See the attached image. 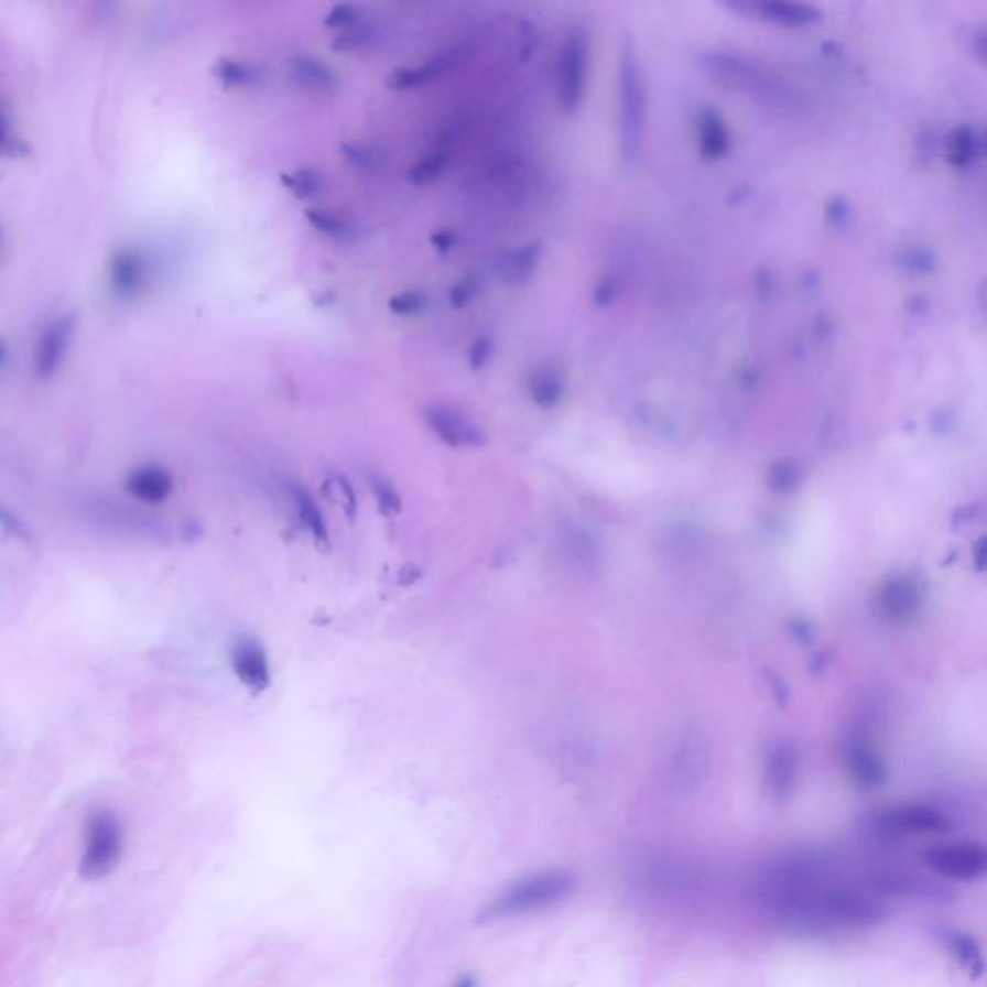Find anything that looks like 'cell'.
<instances>
[{"label":"cell","instance_id":"obj_8","mask_svg":"<svg viewBox=\"0 0 987 987\" xmlns=\"http://www.w3.org/2000/svg\"><path fill=\"white\" fill-rule=\"evenodd\" d=\"M424 419L431 431L447 446L477 447L486 444L485 432L478 429V424L455 409L432 408L426 411Z\"/></svg>","mask_w":987,"mask_h":987},{"label":"cell","instance_id":"obj_16","mask_svg":"<svg viewBox=\"0 0 987 987\" xmlns=\"http://www.w3.org/2000/svg\"><path fill=\"white\" fill-rule=\"evenodd\" d=\"M529 390L534 403L542 409H552L560 403L563 395V378L552 367H542L531 375Z\"/></svg>","mask_w":987,"mask_h":987},{"label":"cell","instance_id":"obj_11","mask_svg":"<svg viewBox=\"0 0 987 987\" xmlns=\"http://www.w3.org/2000/svg\"><path fill=\"white\" fill-rule=\"evenodd\" d=\"M110 288L120 297L138 295L147 280V262L135 249H120L108 264Z\"/></svg>","mask_w":987,"mask_h":987},{"label":"cell","instance_id":"obj_9","mask_svg":"<svg viewBox=\"0 0 987 987\" xmlns=\"http://www.w3.org/2000/svg\"><path fill=\"white\" fill-rule=\"evenodd\" d=\"M231 668L239 681L253 694L264 693L270 686L269 658L261 642L241 639L231 648Z\"/></svg>","mask_w":987,"mask_h":987},{"label":"cell","instance_id":"obj_12","mask_svg":"<svg viewBox=\"0 0 987 987\" xmlns=\"http://www.w3.org/2000/svg\"><path fill=\"white\" fill-rule=\"evenodd\" d=\"M74 332V321L69 316H61L54 323L46 326L45 332L41 334L37 344V354H35V367L41 377H51L54 375L69 346V338Z\"/></svg>","mask_w":987,"mask_h":987},{"label":"cell","instance_id":"obj_2","mask_svg":"<svg viewBox=\"0 0 987 987\" xmlns=\"http://www.w3.org/2000/svg\"><path fill=\"white\" fill-rule=\"evenodd\" d=\"M577 889V876L567 868L529 871L498 889L478 910L480 925L506 924L532 916L567 901Z\"/></svg>","mask_w":987,"mask_h":987},{"label":"cell","instance_id":"obj_22","mask_svg":"<svg viewBox=\"0 0 987 987\" xmlns=\"http://www.w3.org/2000/svg\"><path fill=\"white\" fill-rule=\"evenodd\" d=\"M10 143V122L7 115L0 110V151Z\"/></svg>","mask_w":987,"mask_h":987},{"label":"cell","instance_id":"obj_1","mask_svg":"<svg viewBox=\"0 0 987 987\" xmlns=\"http://www.w3.org/2000/svg\"><path fill=\"white\" fill-rule=\"evenodd\" d=\"M833 864L806 848L766 864L756 879V901L776 928L793 937H825L886 922L889 907L871 889L866 871L858 879L840 878Z\"/></svg>","mask_w":987,"mask_h":987},{"label":"cell","instance_id":"obj_20","mask_svg":"<svg viewBox=\"0 0 987 987\" xmlns=\"http://www.w3.org/2000/svg\"><path fill=\"white\" fill-rule=\"evenodd\" d=\"M370 486H372V492L377 496L380 508L384 509V511H392V513L400 511V496L393 490L392 485H388L382 478H375V480L370 482Z\"/></svg>","mask_w":987,"mask_h":987},{"label":"cell","instance_id":"obj_4","mask_svg":"<svg viewBox=\"0 0 987 987\" xmlns=\"http://www.w3.org/2000/svg\"><path fill=\"white\" fill-rule=\"evenodd\" d=\"M619 99H621V156L627 164L639 159L644 138L647 102L644 85L640 74L639 58L632 45H625L619 77Z\"/></svg>","mask_w":987,"mask_h":987},{"label":"cell","instance_id":"obj_24","mask_svg":"<svg viewBox=\"0 0 987 987\" xmlns=\"http://www.w3.org/2000/svg\"><path fill=\"white\" fill-rule=\"evenodd\" d=\"M4 355H7V346L0 341V362L4 359Z\"/></svg>","mask_w":987,"mask_h":987},{"label":"cell","instance_id":"obj_17","mask_svg":"<svg viewBox=\"0 0 987 987\" xmlns=\"http://www.w3.org/2000/svg\"><path fill=\"white\" fill-rule=\"evenodd\" d=\"M701 151L706 159H722L729 151V131L716 112L701 118Z\"/></svg>","mask_w":987,"mask_h":987},{"label":"cell","instance_id":"obj_10","mask_svg":"<svg viewBox=\"0 0 987 987\" xmlns=\"http://www.w3.org/2000/svg\"><path fill=\"white\" fill-rule=\"evenodd\" d=\"M935 935L941 945L947 951V955L963 968L972 979H978L986 972V956L984 948L972 933L964 932L953 925H937Z\"/></svg>","mask_w":987,"mask_h":987},{"label":"cell","instance_id":"obj_23","mask_svg":"<svg viewBox=\"0 0 987 987\" xmlns=\"http://www.w3.org/2000/svg\"><path fill=\"white\" fill-rule=\"evenodd\" d=\"M452 987H478L477 976L475 974H465Z\"/></svg>","mask_w":987,"mask_h":987},{"label":"cell","instance_id":"obj_21","mask_svg":"<svg viewBox=\"0 0 987 987\" xmlns=\"http://www.w3.org/2000/svg\"><path fill=\"white\" fill-rule=\"evenodd\" d=\"M0 529L15 539L30 540V532L18 517L0 503Z\"/></svg>","mask_w":987,"mask_h":987},{"label":"cell","instance_id":"obj_19","mask_svg":"<svg viewBox=\"0 0 987 987\" xmlns=\"http://www.w3.org/2000/svg\"><path fill=\"white\" fill-rule=\"evenodd\" d=\"M918 593L910 583H897L886 593V611L891 616H909L916 604Z\"/></svg>","mask_w":987,"mask_h":987},{"label":"cell","instance_id":"obj_6","mask_svg":"<svg viewBox=\"0 0 987 987\" xmlns=\"http://www.w3.org/2000/svg\"><path fill=\"white\" fill-rule=\"evenodd\" d=\"M922 864L935 878L972 883L987 871V848L978 840H953L925 848Z\"/></svg>","mask_w":987,"mask_h":987},{"label":"cell","instance_id":"obj_7","mask_svg":"<svg viewBox=\"0 0 987 987\" xmlns=\"http://www.w3.org/2000/svg\"><path fill=\"white\" fill-rule=\"evenodd\" d=\"M586 39L583 31H571L570 35L563 41L562 51L557 56V68H555V95L557 102L562 107L563 112H575L583 91H585L586 79Z\"/></svg>","mask_w":987,"mask_h":987},{"label":"cell","instance_id":"obj_14","mask_svg":"<svg viewBox=\"0 0 987 987\" xmlns=\"http://www.w3.org/2000/svg\"><path fill=\"white\" fill-rule=\"evenodd\" d=\"M739 10H758L763 18L781 23V25H791V28H801L817 20V12L809 4H794V2H762V4H739Z\"/></svg>","mask_w":987,"mask_h":987},{"label":"cell","instance_id":"obj_15","mask_svg":"<svg viewBox=\"0 0 987 987\" xmlns=\"http://www.w3.org/2000/svg\"><path fill=\"white\" fill-rule=\"evenodd\" d=\"M292 500L301 523L307 527V531L313 534V539H315L318 544L326 546V544H328V527H326L323 511L316 506L313 496H311L305 488L295 486L292 490Z\"/></svg>","mask_w":987,"mask_h":987},{"label":"cell","instance_id":"obj_5","mask_svg":"<svg viewBox=\"0 0 987 987\" xmlns=\"http://www.w3.org/2000/svg\"><path fill=\"white\" fill-rule=\"evenodd\" d=\"M948 817L930 804H899L881 810L868 820L866 829L878 839L894 840L910 837H925L948 832Z\"/></svg>","mask_w":987,"mask_h":987},{"label":"cell","instance_id":"obj_13","mask_svg":"<svg viewBox=\"0 0 987 987\" xmlns=\"http://www.w3.org/2000/svg\"><path fill=\"white\" fill-rule=\"evenodd\" d=\"M174 488V478L169 470L159 465H143L131 470L126 478V490L139 501L162 503L170 498Z\"/></svg>","mask_w":987,"mask_h":987},{"label":"cell","instance_id":"obj_3","mask_svg":"<svg viewBox=\"0 0 987 987\" xmlns=\"http://www.w3.org/2000/svg\"><path fill=\"white\" fill-rule=\"evenodd\" d=\"M123 855V827L112 810L97 809L85 820L84 855L79 876L87 881L107 878Z\"/></svg>","mask_w":987,"mask_h":987},{"label":"cell","instance_id":"obj_25","mask_svg":"<svg viewBox=\"0 0 987 987\" xmlns=\"http://www.w3.org/2000/svg\"><path fill=\"white\" fill-rule=\"evenodd\" d=\"M0 247H2V230H0Z\"/></svg>","mask_w":987,"mask_h":987},{"label":"cell","instance_id":"obj_18","mask_svg":"<svg viewBox=\"0 0 987 987\" xmlns=\"http://www.w3.org/2000/svg\"><path fill=\"white\" fill-rule=\"evenodd\" d=\"M978 133L970 126H961L956 128L947 139V159L953 166L964 169L968 166L979 153Z\"/></svg>","mask_w":987,"mask_h":987}]
</instances>
